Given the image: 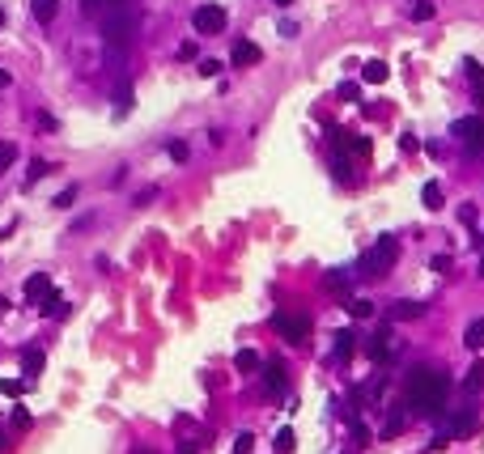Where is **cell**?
I'll list each match as a JSON object with an SVG mask.
<instances>
[{"instance_id": "obj_23", "label": "cell", "mask_w": 484, "mask_h": 454, "mask_svg": "<svg viewBox=\"0 0 484 454\" xmlns=\"http://www.w3.org/2000/svg\"><path fill=\"white\" fill-rule=\"evenodd\" d=\"M404 425H408V416H404V412H391V416H387V429H383V437H395V433H404Z\"/></svg>"}, {"instance_id": "obj_31", "label": "cell", "mask_w": 484, "mask_h": 454, "mask_svg": "<svg viewBox=\"0 0 484 454\" xmlns=\"http://www.w3.org/2000/svg\"><path fill=\"white\" fill-rule=\"evenodd\" d=\"M73 199H77V187H64V191L56 195V209H68V204H73Z\"/></svg>"}, {"instance_id": "obj_43", "label": "cell", "mask_w": 484, "mask_h": 454, "mask_svg": "<svg viewBox=\"0 0 484 454\" xmlns=\"http://www.w3.org/2000/svg\"><path fill=\"white\" fill-rule=\"evenodd\" d=\"M480 276H484V259H480Z\"/></svg>"}, {"instance_id": "obj_28", "label": "cell", "mask_w": 484, "mask_h": 454, "mask_svg": "<svg viewBox=\"0 0 484 454\" xmlns=\"http://www.w3.org/2000/svg\"><path fill=\"white\" fill-rule=\"evenodd\" d=\"M47 170H51V166H47L43 158H34V162H30V174H26V183H38V179H43Z\"/></svg>"}, {"instance_id": "obj_24", "label": "cell", "mask_w": 484, "mask_h": 454, "mask_svg": "<svg viewBox=\"0 0 484 454\" xmlns=\"http://www.w3.org/2000/svg\"><path fill=\"white\" fill-rule=\"evenodd\" d=\"M434 17V0H416L412 5V22H429Z\"/></svg>"}, {"instance_id": "obj_32", "label": "cell", "mask_w": 484, "mask_h": 454, "mask_svg": "<svg viewBox=\"0 0 484 454\" xmlns=\"http://www.w3.org/2000/svg\"><path fill=\"white\" fill-rule=\"evenodd\" d=\"M323 285H328V289H344L349 276H344V272H328V280H323Z\"/></svg>"}, {"instance_id": "obj_36", "label": "cell", "mask_w": 484, "mask_h": 454, "mask_svg": "<svg viewBox=\"0 0 484 454\" xmlns=\"http://www.w3.org/2000/svg\"><path fill=\"white\" fill-rule=\"evenodd\" d=\"M13 162V144H0V170H5Z\"/></svg>"}, {"instance_id": "obj_30", "label": "cell", "mask_w": 484, "mask_h": 454, "mask_svg": "<svg viewBox=\"0 0 484 454\" xmlns=\"http://www.w3.org/2000/svg\"><path fill=\"white\" fill-rule=\"evenodd\" d=\"M336 93H340V98H344V103H357V98H361V89H357V85H353V81H344V85H340V89H336Z\"/></svg>"}, {"instance_id": "obj_10", "label": "cell", "mask_w": 484, "mask_h": 454, "mask_svg": "<svg viewBox=\"0 0 484 454\" xmlns=\"http://www.w3.org/2000/svg\"><path fill=\"white\" fill-rule=\"evenodd\" d=\"M22 293H26V301H34V306H38V301L51 293V276H47V272H34V276L26 280V289H22Z\"/></svg>"}, {"instance_id": "obj_8", "label": "cell", "mask_w": 484, "mask_h": 454, "mask_svg": "<svg viewBox=\"0 0 484 454\" xmlns=\"http://www.w3.org/2000/svg\"><path fill=\"white\" fill-rule=\"evenodd\" d=\"M332 144L336 149H349V153H357V158H365L369 153V136H353V132H332Z\"/></svg>"}, {"instance_id": "obj_15", "label": "cell", "mask_w": 484, "mask_h": 454, "mask_svg": "<svg viewBox=\"0 0 484 454\" xmlns=\"http://www.w3.org/2000/svg\"><path fill=\"white\" fill-rule=\"evenodd\" d=\"M463 344H467V348H484V319H471V323H467Z\"/></svg>"}, {"instance_id": "obj_11", "label": "cell", "mask_w": 484, "mask_h": 454, "mask_svg": "<svg viewBox=\"0 0 484 454\" xmlns=\"http://www.w3.org/2000/svg\"><path fill=\"white\" fill-rule=\"evenodd\" d=\"M38 310H43V315H51V319H68V301H64V297H56V293H47V297L38 301Z\"/></svg>"}, {"instance_id": "obj_17", "label": "cell", "mask_w": 484, "mask_h": 454, "mask_svg": "<svg viewBox=\"0 0 484 454\" xmlns=\"http://www.w3.org/2000/svg\"><path fill=\"white\" fill-rule=\"evenodd\" d=\"M234 365H238L242 374H255V370H259L263 361H259V352H251V348H242V352H238V357H234Z\"/></svg>"}, {"instance_id": "obj_34", "label": "cell", "mask_w": 484, "mask_h": 454, "mask_svg": "<svg viewBox=\"0 0 484 454\" xmlns=\"http://www.w3.org/2000/svg\"><path fill=\"white\" fill-rule=\"evenodd\" d=\"M459 221H463V225H476V209H471V204H463V209H459Z\"/></svg>"}, {"instance_id": "obj_16", "label": "cell", "mask_w": 484, "mask_h": 454, "mask_svg": "<svg viewBox=\"0 0 484 454\" xmlns=\"http://www.w3.org/2000/svg\"><path fill=\"white\" fill-rule=\"evenodd\" d=\"M43 361H47V357H43L38 348H22V370H26V374H38Z\"/></svg>"}, {"instance_id": "obj_14", "label": "cell", "mask_w": 484, "mask_h": 454, "mask_svg": "<svg viewBox=\"0 0 484 454\" xmlns=\"http://www.w3.org/2000/svg\"><path fill=\"white\" fill-rule=\"evenodd\" d=\"M425 315V306H420V301H395V306H391V319L399 323V319H420Z\"/></svg>"}, {"instance_id": "obj_1", "label": "cell", "mask_w": 484, "mask_h": 454, "mask_svg": "<svg viewBox=\"0 0 484 454\" xmlns=\"http://www.w3.org/2000/svg\"><path fill=\"white\" fill-rule=\"evenodd\" d=\"M446 395H450V374L446 370H429L416 365L404 378V403L420 416H442L446 412Z\"/></svg>"}, {"instance_id": "obj_22", "label": "cell", "mask_w": 484, "mask_h": 454, "mask_svg": "<svg viewBox=\"0 0 484 454\" xmlns=\"http://www.w3.org/2000/svg\"><path fill=\"white\" fill-rule=\"evenodd\" d=\"M332 170H336V179H340V183H353V170H349V158H344V153H336V158H332Z\"/></svg>"}, {"instance_id": "obj_6", "label": "cell", "mask_w": 484, "mask_h": 454, "mask_svg": "<svg viewBox=\"0 0 484 454\" xmlns=\"http://www.w3.org/2000/svg\"><path fill=\"white\" fill-rule=\"evenodd\" d=\"M263 391L272 395V399H281V395L289 391V374H285L281 361H267V365H263Z\"/></svg>"}, {"instance_id": "obj_9", "label": "cell", "mask_w": 484, "mask_h": 454, "mask_svg": "<svg viewBox=\"0 0 484 454\" xmlns=\"http://www.w3.org/2000/svg\"><path fill=\"white\" fill-rule=\"evenodd\" d=\"M455 136H463L467 149H484V123H480V119H459V123H455Z\"/></svg>"}, {"instance_id": "obj_19", "label": "cell", "mask_w": 484, "mask_h": 454, "mask_svg": "<svg viewBox=\"0 0 484 454\" xmlns=\"http://www.w3.org/2000/svg\"><path fill=\"white\" fill-rule=\"evenodd\" d=\"M467 81H471V89H476V98L484 103V68L476 64V60H467Z\"/></svg>"}, {"instance_id": "obj_35", "label": "cell", "mask_w": 484, "mask_h": 454, "mask_svg": "<svg viewBox=\"0 0 484 454\" xmlns=\"http://www.w3.org/2000/svg\"><path fill=\"white\" fill-rule=\"evenodd\" d=\"M353 437H357V441H361V446H365V441H369V429H365V425H361V421H353Z\"/></svg>"}, {"instance_id": "obj_4", "label": "cell", "mask_w": 484, "mask_h": 454, "mask_svg": "<svg viewBox=\"0 0 484 454\" xmlns=\"http://www.w3.org/2000/svg\"><path fill=\"white\" fill-rule=\"evenodd\" d=\"M226 9L221 5H200L196 13H191V26H196V34H221L226 30Z\"/></svg>"}, {"instance_id": "obj_27", "label": "cell", "mask_w": 484, "mask_h": 454, "mask_svg": "<svg viewBox=\"0 0 484 454\" xmlns=\"http://www.w3.org/2000/svg\"><path fill=\"white\" fill-rule=\"evenodd\" d=\"M22 391H26V382H17V378H0V395H13V399H17Z\"/></svg>"}, {"instance_id": "obj_38", "label": "cell", "mask_w": 484, "mask_h": 454, "mask_svg": "<svg viewBox=\"0 0 484 454\" xmlns=\"http://www.w3.org/2000/svg\"><path fill=\"white\" fill-rule=\"evenodd\" d=\"M217 68H221L217 60H204V64H200V73H204V77H217Z\"/></svg>"}, {"instance_id": "obj_26", "label": "cell", "mask_w": 484, "mask_h": 454, "mask_svg": "<svg viewBox=\"0 0 484 454\" xmlns=\"http://www.w3.org/2000/svg\"><path fill=\"white\" fill-rule=\"evenodd\" d=\"M293 446H298V437H293V429H281V433H277V450H281V454H289Z\"/></svg>"}, {"instance_id": "obj_3", "label": "cell", "mask_w": 484, "mask_h": 454, "mask_svg": "<svg viewBox=\"0 0 484 454\" xmlns=\"http://www.w3.org/2000/svg\"><path fill=\"white\" fill-rule=\"evenodd\" d=\"M272 327H277V335L289 340V344H306V340H310V319H306V315L277 310V315H272Z\"/></svg>"}, {"instance_id": "obj_40", "label": "cell", "mask_w": 484, "mask_h": 454, "mask_svg": "<svg viewBox=\"0 0 484 454\" xmlns=\"http://www.w3.org/2000/svg\"><path fill=\"white\" fill-rule=\"evenodd\" d=\"M5 85H9V73H5V68H0V89H5Z\"/></svg>"}, {"instance_id": "obj_21", "label": "cell", "mask_w": 484, "mask_h": 454, "mask_svg": "<svg viewBox=\"0 0 484 454\" xmlns=\"http://www.w3.org/2000/svg\"><path fill=\"white\" fill-rule=\"evenodd\" d=\"M349 315H353V319H369V315H374V301L353 297V301H349Z\"/></svg>"}, {"instance_id": "obj_39", "label": "cell", "mask_w": 484, "mask_h": 454, "mask_svg": "<svg viewBox=\"0 0 484 454\" xmlns=\"http://www.w3.org/2000/svg\"><path fill=\"white\" fill-rule=\"evenodd\" d=\"M13 425H17V429H30V416H26V412L17 408V412H13Z\"/></svg>"}, {"instance_id": "obj_41", "label": "cell", "mask_w": 484, "mask_h": 454, "mask_svg": "<svg viewBox=\"0 0 484 454\" xmlns=\"http://www.w3.org/2000/svg\"><path fill=\"white\" fill-rule=\"evenodd\" d=\"M5 22H9V17H5V5H0V26H5Z\"/></svg>"}, {"instance_id": "obj_42", "label": "cell", "mask_w": 484, "mask_h": 454, "mask_svg": "<svg viewBox=\"0 0 484 454\" xmlns=\"http://www.w3.org/2000/svg\"><path fill=\"white\" fill-rule=\"evenodd\" d=\"M277 5H281V9H285V5H293V0H277Z\"/></svg>"}, {"instance_id": "obj_25", "label": "cell", "mask_w": 484, "mask_h": 454, "mask_svg": "<svg viewBox=\"0 0 484 454\" xmlns=\"http://www.w3.org/2000/svg\"><path fill=\"white\" fill-rule=\"evenodd\" d=\"M480 386H484V361H476L467 370V391H480Z\"/></svg>"}, {"instance_id": "obj_20", "label": "cell", "mask_w": 484, "mask_h": 454, "mask_svg": "<svg viewBox=\"0 0 484 454\" xmlns=\"http://www.w3.org/2000/svg\"><path fill=\"white\" fill-rule=\"evenodd\" d=\"M361 73H365V81H374V85H383V81H387V73H391V68H387V64H383V60H369V64H365V68H361Z\"/></svg>"}, {"instance_id": "obj_29", "label": "cell", "mask_w": 484, "mask_h": 454, "mask_svg": "<svg viewBox=\"0 0 484 454\" xmlns=\"http://www.w3.org/2000/svg\"><path fill=\"white\" fill-rule=\"evenodd\" d=\"M166 153H170L175 162H187V153H191V149H187L183 140H170V149H166Z\"/></svg>"}, {"instance_id": "obj_12", "label": "cell", "mask_w": 484, "mask_h": 454, "mask_svg": "<svg viewBox=\"0 0 484 454\" xmlns=\"http://www.w3.org/2000/svg\"><path fill=\"white\" fill-rule=\"evenodd\" d=\"M30 9H34V22H56V13H60V0H30Z\"/></svg>"}, {"instance_id": "obj_2", "label": "cell", "mask_w": 484, "mask_h": 454, "mask_svg": "<svg viewBox=\"0 0 484 454\" xmlns=\"http://www.w3.org/2000/svg\"><path fill=\"white\" fill-rule=\"evenodd\" d=\"M395 259H399V238H395V234H383L379 242H374V246L365 250L361 272H365L369 280H383V276L395 268Z\"/></svg>"}, {"instance_id": "obj_7", "label": "cell", "mask_w": 484, "mask_h": 454, "mask_svg": "<svg viewBox=\"0 0 484 454\" xmlns=\"http://www.w3.org/2000/svg\"><path fill=\"white\" fill-rule=\"evenodd\" d=\"M259 60H263V52H259L251 38H238V43H234V52H230V64H234V68H251V64H259Z\"/></svg>"}, {"instance_id": "obj_33", "label": "cell", "mask_w": 484, "mask_h": 454, "mask_svg": "<svg viewBox=\"0 0 484 454\" xmlns=\"http://www.w3.org/2000/svg\"><path fill=\"white\" fill-rule=\"evenodd\" d=\"M251 441H255L251 433H238V441H234V454H251Z\"/></svg>"}, {"instance_id": "obj_37", "label": "cell", "mask_w": 484, "mask_h": 454, "mask_svg": "<svg viewBox=\"0 0 484 454\" xmlns=\"http://www.w3.org/2000/svg\"><path fill=\"white\" fill-rule=\"evenodd\" d=\"M429 268H434V272H446V268H450V255H434V264H429Z\"/></svg>"}, {"instance_id": "obj_13", "label": "cell", "mask_w": 484, "mask_h": 454, "mask_svg": "<svg viewBox=\"0 0 484 454\" xmlns=\"http://www.w3.org/2000/svg\"><path fill=\"white\" fill-rule=\"evenodd\" d=\"M332 340H336V348H332V352H336V361H349V357H353V348H357V335H353V331H336Z\"/></svg>"}, {"instance_id": "obj_5", "label": "cell", "mask_w": 484, "mask_h": 454, "mask_svg": "<svg viewBox=\"0 0 484 454\" xmlns=\"http://www.w3.org/2000/svg\"><path fill=\"white\" fill-rule=\"evenodd\" d=\"M399 348H404V344H399V340H391V331H387V327H383L379 335H374V340L365 344V352H369V361H379V365H387V361L395 357V352H399Z\"/></svg>"}, {"instance_id": "obj_18", "label": "cell", "mask_w": 484, "mask_h": 454, "mask_svg": "<svg viewBox=\"0 0 484 454\" xmlns=\"http://www.w3.org/2000/svg\"><path fill=\"white\" fill-rule=\"evenodd\" d=\"M420 199H425V209L438 213V209H442V187H438V183H425V187H420Z\"/></svg>"}]
</instances>
